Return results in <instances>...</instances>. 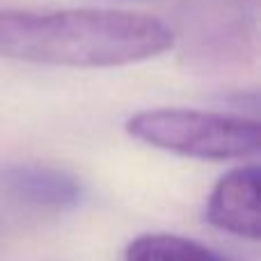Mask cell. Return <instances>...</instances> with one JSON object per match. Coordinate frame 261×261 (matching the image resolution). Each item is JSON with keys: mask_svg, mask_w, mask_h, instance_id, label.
I'll return each instance as SVG.
<instances>
[{"mask_svg": "<svg viewBox=\"0 0 261 261\" xmlns=\"http://www.w3.org/2000/svg\"><path fill=\"white\" fill-rule=\"evenodd\" d=\"M259 165H243L227 172L216 181L206 202L208 225L231 236L259 241V195H261Z\"/></svg>", "mask_w": 261, "mask_h": 261, "instance_id": "obj_3", "label": "cell"}, {"mask_svg": "<svg viewBox=\"0 0 261 261\" xmlns=\"http://www.w3.org/2000/svg\"><path fill=\"white\" fill-rule=\"evenodd\" d=\"M124 261H229L199 241L176 234H142L128 243Z\"/></svg>", "mask_w": 261, "mask_h": 261, "instance_id": "obj_5", "label": "cell"}, {"mask_svg": "<svg viewBox=\"0 0 261 261\" xmlns=\"http://www.w3.org/2000/svg\"><path fill=\"white\" fill-rule=\"evenodd\" d=\"M174 46L161 18L117 9H0V58L101 69L156 58Z\"/></svg>", "mask_w": 261, "mask_h": 261, "instance_id": "obj_1", "label": "cell"}, {"mask_svg": "<svg viewBox=\"0 0 261 261\" xmlns=\"http://www.w3.org/2000/svg\"><path fill=\"white\" fill-rule=\"evenodd\" d=\"M130 138L199 161H231L259 151L257 119L193 108H151L126 119Z\"/></svg>", "mask_w": 261, "mask_h": 261, "instance_id": "obj_2", "label": "cell"}, {"mask_svg": "<svg viewBox=\"0 0 261 261\" xmlns=\"http://www.w3.org/2000/svg\"><path fill=\"white\" fill-rule=\"evenodd\" d=\"M3 188L23 204L41 208L71 206L81 195V186L71 174L39 165H18L3 174Z\"/></svg>", "mask_w": 261, "mask_h": 261, "instance_id": "obj_4", "label": "cell"}]
</instances>
